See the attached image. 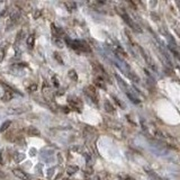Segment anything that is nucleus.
Listing matches in <instances>:
<instances>
[{
	"instance_id": "obj_9",
	"label": "nucleus",
	"mask_w": 180,
	"mask_h": 180,
	"mask_svg": "<svg viewBox=\"0 0 180 180\" xmlns=\"http://www.w3.org/2000/svg\"><path fill=\"white\" fill-rule=\"evenodd\" d=\"M43 95L44 97L47 99V100H50V99H52L53 98V90L51 89V87L47 85V83H44L43 85Z\"/></svg>"
},
{
	"instance_id": "obj_21",
	"label": "nucleus",
	"mask_w": 180,
	"mask_h": 180,
	"mask_svg": "<svg viewBox=\"0 0 180 180\" xmlns=\"http://www.w3.org/2000/svg\"><path fill=\"white\" fill-rule=\"evenodd\" d=\"M79 170V168L76 166H70L68 167V169H66V172H68V174H73V173H76L77 171Z\"/></svg>"
},
{
	"instance_id": "obj_19",
	"label": "nucleus",
	"mask_w": 180,
	"mask_h": 180,
	"mask_svg": "<svg viewBox=\"0 0 180 180\" xmlns=\"http://www.w3.org/2000/svg\"><path fill=\"white\" fill-rule=\"evenodd\" d=\"M126 95H127L128 99H130L132 102H134V104H140V99L137 98L136 96H134V95L132 94L131 91H127V92H126Z\"/></svg>"
},
{
	"instance_id": "obj_18",
	"label": "nucleus",
	"mask_w": 180,
	"mask_h": 180,
	"mask_svg": "<svg viewBox=\"0 0 180 180\" xmlns=\"http://www.w3.org/2000/svg\"><path fill=\"white\" fill-rule=\"evenodd\" d=\"M68 76H69V78L72 80V81H78V74H77V72H76V70H73V69H71V70H69V72H68Z\"/></svg>"
},
{
	"instance_id": "obj_27",
	"label": "nucleus",
	"mask_w": 180,
	"mask_h": 180,
	"mask_svg": "<svg viewBox=\"0 0 180 180\" xmlns=\"http://www.w3.org/2000/svg\"><path fill=\"white\" fill-rule=\"evenodd\" d=\"M24 159H25V155L22 154V153H19V154H16V155H15V160H16L17 162L22 161V160H24Z\"/></svg>"
},
{
	"instance_id": "obj_12",
	"label": "nucleus",
	"mask_w": 180,
	"mask_h": 180,
	"mask_svg": "<svg viewBox=\"0 0 180 180\" xmlns=\"http://www.w3.org/2000/svg\"><path fill=\"white\" fill-rule=\"evenodd\" d=\"M25 132L28 134L29 136H40V135H41V132L37 130L36 127H34V126H29V127H27V128L25 130Z\"/></svg>"
},
{
	"instance_id": "obj_30",
	"label": "nucleus",
	"mask_w": 180,
	"mask_h": 180,
	"mask_svg": "<svg viewBox=\"0 0 180 180\" xmlns=\"http://www.w3.org/2000/svg\"><path fill=\"white\" fill-rule=\"evenodd\" d=\"M122 180H131V178H128V177H125V178H123Z\"/></svg>"
},
{
	"instance_id": "obj_25",
	"label": "nucleus",
	"mask_w": 180,
	"mask_h": 180,
	"mask_svg": "<svg viewBox=\"0 0 180 180\" xmlns=\"http://www.w3.org/2000/svg\"><path fill=\"white\" fill-rule=\"evenodd\" d=\"M146 173H148V174H150L152 178H155L157 180H161V178H160V177H159L158 174L154 172V171H152V170H149V169H146Z\"/></svg>"
},
{
	"instance_id": "obj_8",
	"label": "nucleus",
	"mask_w": 180,
	"mask_h": 180,
	"mask_svg": "<svg viewBox=\"0 0 180 180\" xmlns=\"http://www.w3.org/2000/svg\"><path fill=\"white\" fill-rule=\"evenodd\" d=\"M13 173H14L18 179H20V180H30V177H29L28 174L25 172V171L20 170V169H14V170H13Z\"/></svg>"
},
{
	"instance_id": "obj_24",
	"label": "nucleus",
	"mask_w": 180,
	"mask_h": 180,
	"mask_svg": "<svg viewBox=\"0 0 180 180\" xmlns=\"http://www.w3.org/2000/svg\"><path fill=\"white\" fill-rule=\"evenodd\" d=\"M53 42L56 44V46H59V47H63V45H64L63 40H61V38H53Z\"/></svg>"
},
{
	"instance_id": "obj_4",
	"label": "nucleus",
	"mask_w": 180,
	"mask_h": 180,
	"mask_svg": "<svg viewBox=\"0 0 180 180\" xmlns=\"http://www.w3.org/2000/svg\"><path fill=\"white\" fill-rule=\"evenodd\" d=\"M19 18H20V13H19L18 10H13L11 14H10V16H9V22H8V24H7V28L6 29L8 30V29L13 28L15 25L18 23Z\"/></svg>"
},
{
	"instance_id": "obj_7",
	"label": "nucleus",
	"mask_w": 180,
	"mask_h": 180,
	"mask_svg": "<svg viewBox=\"0 0 180 180\" xmlns=\"http://www.w3.org/2000/svg\"><path fill=\"white\" fill-rule=\"evenodd\" d=\"M68 104H69L74 110H77V112H81V108H82V101L80 100L79 98H77V97H70V98L68 99Z\"/></svg>"
},
{
	"instance_id": "obj_11",
	"label": "nucleus",
	"mask_w": 180,
	"mask_h": 180,
	"mask_svg": "<svg viewBox=\"0 0 180 180\" xmlns=\"http://www.w3.org/2000/svg\"><path fill=\"white\" fill-rule=\"evenodd\" d=\"M115 78H116V80H117V82H118L119 87L122 88V90L124 91V92H125V94H126L127 91H130V90H128V87H127V85H126V82H125V81H124V80H123L122 78H121V77L117 74V73L115 74Z\"/></svg>"
},
{
	"instance_id": "obj_20",
	"label": "nucleus",
	"mask_w": 180,
	"mask_h": 180,
	"mask_svg": "<svg viewBox=\"0 0 180 180\" xmlns=\"http://www.w3.org/2000/svg\"><path fill=\"white\" fill-rule=\"evenodd\" d=\"M5 54H6V45L0 44V63L2 62V60L5 58Z\"/></svg>"
},
{
	"instance_id": "obj_17",
	"label": "nucleus",
	"mask_w": 180,
	"mask_h": 180,
	"mask_svg": "<svg viewBox=\"0 0 180 180\" xmlns=\"http://www.w3.org/2000/svg\"><path fill=\"white\" fill-rule=\"evenodd\" d=\"M64 6L66 7V9H68L69 11H73V10H76V8H77V4L73 2V1H66V2H64Z\"/></svg>"
},
{
	"instance_id": "obj_14",
	"label": "nucleus",
	"mask_w": 180,
	"mask_h": 180,
	"mask_svg": "<svg viewBox=\"0 0 180 180\" xmlns=\"http://www.w3.org/2000/svg\"><path fill=\"white\" fill-rule=\"evenodd\" d=\"M26 45H27V47H28L29 50H32L34 47V45H35V35L34 34H30V35L27 36V38H26Z\"/></svg>"
},
{
	"instance_id": "obj_15",
	"label": "nucleus",
	"mask_w": 180,
	"mask_h": 180,
	"mask_svg": "<svg viewBox=\"0 0 180 180\" xmlns=\"http://www.w3.org/2000/svg\"><path fill=\"white\" fill-rule=\"evenodd\" d=\"M13 97H14V95L11 91H9V90H6L5 91V94L2 95V97H1V100L5 101V102H7V101H10L13 99Z\"/></svg>"
},
{
	"instance_id": "obj_23",
	"label": "nucleus",
	"mask_w": 180,
	"mask_h": 180,
	"mask_svg": "<svg viewBox=\"0 0 180 180\" xmlns=\"http://www.w3.org/2000/svg\"><path fill=\"white\" fill-rule=\"evenodd\" d=\"M113 98H114V100H115V102H116V104H117V106H119V107L123 108V109L125 108V104H124V102H123V101L121 100L119 98H117V97H115V96H113Z\"/></svg>"
},
{
	"instance_id": "obj_2",
	"label": "nucleus",
	"mask_w": 180,
	"mask_h": 180,
	"mask_svg": "<svg viewBox=\"0 0 180 180\" xmlns=\"http://www.w3.org/2000/svg\"><path fill=\"white\" fill-rule=\"evenodd\" d=\"M65 42L71 49L76 51H81V52H90L91 51L90 46L83 41H71L70 38L65 37Z\"/></svg>"
},
{
	"instance_id": "obj_16",
	"label": "nucleus",
	"mask_w": 180,
	"mask_h": 180,
	"mask_svg": "<svg viewBox=\"0 0 180 180\" xmlns=\"http://www.w3.org/2000/svg\"><path fill=\"white\" fill-rule=\"evenodd\" d=\"M104 106H105V110H106L107 113H109V114H113V113L115 112V108L113 107V105H112L108 100H106L104 102Z\"/></svg>"
},
{
	"instance_id": "obj_1",
	"label": "nucleus",
	"mask_w": 180,
	"mask_h": 180,
	"mask_svg": "<svg viewBox=\"0 0 180 180\" xmlns=\"http://www.w3.org/2000/svg\"><path fill=\"white\" fill-rule=\"evenodd\" d=\"M142 128H143V131L145 132V134L148 136H151L153 138H158V140H162L163 138L162 133L159 130H157L154 125L148 124L146 122H142Z\"/></svg>"
},
{
	"instance_id": "obj_26",
	"label": "nucleus",
	"mask_w": 180,
	"mask_h": 180,
	"mask_svg": "<svg viewBox=\"0 0 180 180\" xmlns=\"http://www.w3.org/2000/svg\"><path fill=\"white\" fill-rule=\"evenodd\" d=\"M36 90H37V85L36 83H32L29 87H27V91L28 92H34Z\"/></svg>"
},
{
	"instance_id": "obj_22",
	"label": "nucleus",
	"mask_w": 180,
	"mask_h": 180,
	"mask_svg": "<svg viewBox=\"0 0 180 180\" xmlns=\"http://www.w3.org/2000/svg\"><path fill=\"white\" fill-rule=\"evenodd\" d=\"M10 125H11V122H10V121H6V122L1 125V127H0V132L2 133V132H5V131H7Z\"/></svg>"
},
{
	"instance_id": "obj_13",
	"label": "nucleus",
	"mask_w": 180,
	"mask_h": 180,
	"mask_svg": "<svg viewBox=\"0 0 180 180\" xmlns=\"http://www.w3.org/2000/svg\"><path fill=\"white\" fill-rule=\"evenodd\" d=\"M95 86L98 87L99 89H102V90H105V89H106V83H105V80L102 79V77H101V76L97 77V78L95 79Z\"/></svg>"
},
{
	"instance_id": "obj_29",
	"label": "nucleus",
	"mask_w": 180,
	"mask_h": 180,
	"mask_svg": "<svg viewBox=\"0 0 180 180\" xmlns=\"http://www.w3.org/2000/svg\"><path fill=\"white\" fill-rule=\"evenodd\" d=\"M52 81H53V85L56 87V88H58V87L60 86V83H59L58 78H56V77H53V78H52Z\"/></svg>"
},
{
	"instance_id": "obj_10",
	"label": "nucleus",
	"mask_w": 180,
	"mask_h": 180,
	"mask_svg": "<svg viewBox=\"0 0 180 180\" xmlns=\"http://www.w3.org/2000/svg\"><path fill=\"white\" fill-rule=\"evenodd\" d=\"M27 110V108L24 107H9L7 109L8 114H11V115H17V114H23Z\"/></svg>"
},
{
	"instance_id": "obj_6",
	"label": "nucleus",
	"mask_w": 180,
	"mask_h": 180,
	"mask_svg": "<svg viewBox=\"0 0 180 180\" xmlns=\"http://www.w3.org/2000/svg\"><path fill=\"white\" fill-rule=\"evenodd\" d=\"M51 30H52V34H53V38H61V40H63V38L66 37L64 30L61 28V27L56 26L55 24H52L51 25Z\"/></svg>"
},
{
	"instance_id": "obj_3",
	"label": "nucleus",
	"mask_w": 180,
	"mask_h": 180,
	"mask_svg": "<svg viewBox=\"0 0 180 180\" xmlns=\"http://www.w3.org/2000/svg\"><path fill=\"white\" fill-rule=\"evenodd\" d=\"M122 17H123V19H124V22L126 23V24H127L130 27H132V28L134 29L135 32H138V33H140V32H142L141 27H140V26H138V25L136 24V23H135L134 20H133V19H132V18H131L130 15L127 14L126 11H123V13H122Z\"/></svg>"
},
{
	"instance_id": "obj_28",
	"label": "nucleus",
	"mask_w": 180,
	"mask_h": 180,
	"mask_svg": "<svg viewBox=\"0 0 180 180\" xmlns=\"http://www.w3.org/2000/svg\"><path fill=\"white\" fill-rule=\"evenodd\" d=\"M54 58L58 60L60 64H63V60H62L61 56H60V53H58V52H54Z\"/></svg>"
},
{
	"instance_id": "obj_5",
	"label": "nucleus",
	"mask_w": 180,
	"mask_h": 180,
	"mask_svg": "<svg viewBox=\"0 0 180 180\" xmlns=\"http://www.w3.org/2000/svg\"><path fill=\"white\" fill-rule=\"evenodd\" d=\"M85 94H86L91 100L94 101L96 105L98 104V92H97V90H96V88H95L94 86L86 87V88H85Z\"/></svg>"
}]
</instances>
